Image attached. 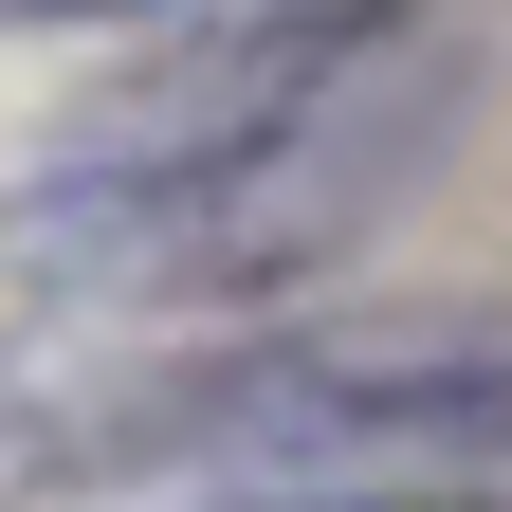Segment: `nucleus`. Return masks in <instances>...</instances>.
Wrapping results in <instances>:
<instances>
[{"instance_id": "1", "label": "nucleus", "mask_w": 512, "mask_h": 512, "mask_svg": "<svg viewBox=\"0 0 512 512\" xmlns=\"http://www.w3.org/2000/svg\"><path fill=\"white\" fill-rule=\"evenodd\" d=\"M458 92H476L458 19H275L220 74H183L147 110H110L92 147H55L19 183V220H0V256L37 293H74V330L275 311L458 147Z\"/></svg>"}, {"instance_id": "2", "label": "nucleus", "mask_w": 512, "mask_h": 512, "mask_svg": "<svg viewBox=\"0 0 512 512\" xmlns=\"http://www.w3.org/2000/svg\"><path fill=\"white\" fill-rule=\"evenodd\" d=\"M202 512H512V494H439V476H384V494H202Z\"/></svg>"}, {"instance_id": "3", "label": "nucleus", "mask_w": 512, "mask_h": 512, "mask_svg": "<svg viewBox=\"0 0 512 512\" xmlns=\"http://www.w3.org/2000/svg\"><path fill=\"white\" fill-rule=\"evenodd\" d=\"M0 19H165V0H0Z\"/></svg>"}]
</instances>
